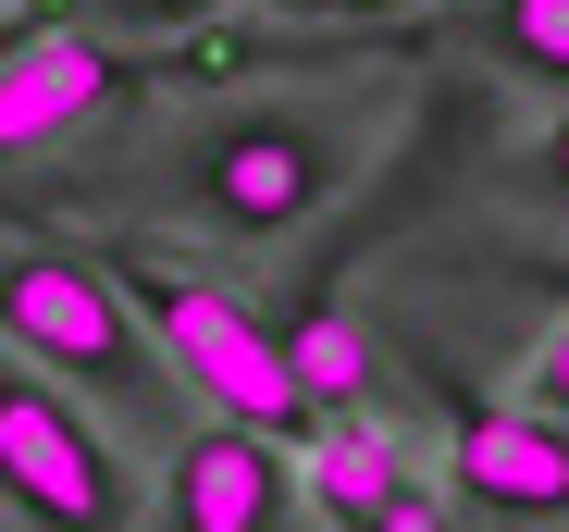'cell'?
Instances as JSON below:
<instances>
[{
	"label": "cell",
	"mask_w": 569,
	"mask_h": 532,
	"mask_svg": "<svg viewBox=\"0 0 569 532\" xmlns=\"http://www.w3.org/2000/svg\"><path fill=\"white\" fill-rule=\"evenodd\" d=\"M532 173H545V199H557V211H569V112H557V124H545V149H532Z\"/></svg>",
	"instance_id": "5bb4252c"
},
{
	"label": "cell",
	"mask_w": 569,
	"mask_h": 532,
	"mask_svg": "<svg viewBox=\"0 0 569 532\" xmlns=\"http://www.w3.org/2000/svg\"><path fill=\"white\" fill-rule=\"evenodd\" d=\"M0 347H26L38 372L112 397V409H149L173 384V360L149 347L124 273L87 260V248H0Z\"/></svg>",
	"instance_id": "6da1fadb"
},
{
	"label": "cell",
	"mask_w": 569,
	"mask_h": 532,
	"mask_svg": "<svg viewBox=\"0 0 569 532\" xmlns=\"http://www.w3.org/2000/svg\"><path fill=\"white\" fill-rule=\"evenodd\" d=\"M112 273H124V298H137V322H149V347L173 360L186 397H211V409H236V421H272V433L310 421L298 372H284V334H272L236 285L186 273V260H161V248H112Z\"/></svg>",
	"instance_id": "7a4b0ae2"
},
{
	"label": "cell",
	"mask_w": 569,
	"mask_h": 532,
	"mask_svg": "<svg viewBox=\"0 0 569 532\" xmlns=\"http://www.w3.org/2000/svg\"><path fill=\"white\" fill-rule=\"evenodd\" d=\"M520 384H532V409H557V421H569V322L532 347V372H520Z\"/></svg>",
	"instance_id": "4fadbf2b"
},
{
	"label": "cell",
	"mask_w": 569,
	"mask_h": 532,
	"mask_svg": "<svg viewBox=\"0 0 569 532\" xmlns=\"http://www.w3.org/2000/svg\"><path fill=\"white\" fill-rule=\"evenodd\" d=\"M446 508L470 520H569V421L557 409H470L446 446Z\"/></svg>",
	"instance_id": "ba28073f"
},
{
	"label": "cell",
	"mask_w": 569,
	"mask_h": 532,
	"mask_svg": "<svg viewBox=\"0 0 569 532\" xmlns=\"http://www.w3.org/2000/svg\"><path fill=\"white\" fill-rule=\"evenodd\" d=\"M470 50L532 74V87H569V0H483L470 13Z\"/></svg>",
	"instance_id": "30bf717a"
},
{
	"label": "cell",
	"mask_w": 569,
	"mask_h": 532,
	"mask_svg": "<svg viewBox=\"0 0 569 532\" xmlns=\"http://www.w3.org/2000/svg\"><path fill=\"white\" fill-rule=\"evenodd\" d=\"M161 62H124L100 26H38V38H0V161H38L74 124H100L124 87H149Z\"/></svg>",
	"instance_id": "5b68a950"
},
{
	"label": "cell",
	"mask_w": 569,
	"mask_h": 532,
	"mask_svg": "<svg viewBox=\"0 0 569 532\" xmlns=\"http://www.w3.org/2000/svg\"><path fill=\"white\" fill-rule=\"evenodd\" d=\"M0 508L50 520V532H124L137 483L112 459V433L62 397V372H38L26 347H0Z\"/></svg>",
	"instance_id": "3957f363"
},
{
	"label": "cell",
	"mask_w": 569,
	"mask_h": 532,
	"mask_svg": "<svg viewBox=\"0 0 569 532\" xmlns=\"http://www.w3.org/2000/svg\"><path fill=\"white\" fill-rule=\"evenodd\" d=\"M335 199V124L310 112H236L186 149V211L223 235H298Z\"/></svg>",
	"instance_id": "277c9868"
},
{
	"label": "cell",
	"mask_w": 569,
	"mask_h": 532,
	"mask_svg": "<svg viewBox=\"0 0 569 532\" xmlns=\"http://www.w3.org/2000/svg\"><path fill=\"white\" fill-rule=\"evenodd\" d=\"M223 0H100V26L112 38H186V26H211Z\"/></svg>",
	"instance_id": "8fae6325"
},
{
	"label": "cell",
	"mask_w": 569,
	"mask_h": 532,
	"mask_svg": "<svg viewBox=\"0 0 569 532\" xmlns=\"http://www.w3.org/2000/svg\"><path fill=\"white\" fill-rule=\"evenodd\" d=\"M298 508L335 520V532H421V520H446V483L371 409H322L310 446H298Z\"/></svg>",
	"instance_id": "8992f818"
},
{
	"label": "cell",
	"mask_w": 569,
	"mask_h": 532,
	"mask_svg": "<svg viewBox=\"0 0 569 532\" xmlns=\"http://www.w3.org/2000/svg\"><path fill=\"white\" fill-rule=\"evenodd\" d=\"M272 26H385V13H409V0H260Z\"/></svg>",
	"instance_id": "7c38bea8"
},
{
	"label": "cell",
	"mask_w": 569,
	"mask_h": 532,
	"mask_svg": "<svg viewBox=\"0 0 569 532\" xmlns=\"http://www.w3.org/2000/svg\"><path fill=\"white\" fill-rule=\"evenodd\" d=\"M284 372H298V397H310V421L322 409H371V384H385V360H371V334L335 310V298H310L298 322H284Z\"/></svg>",
	"instance_id": "9c48e42d"
},
{
	"label": "cell",
	"mask_w": 569,
	"mask_h": 532,
	"mask_svg": "<svg viewBox=\"0 0 569 532\" xmlns=\"http://www.w3.org/2000/svg\"><path fill=\"white\" fill-rule=\"evenodd\" d=\"M161 520L173 532H272V520H298V459H284V433L211 409L173 446V471H161Z\"/></svg>",
	"instance_id": "52a82bcc"
}]
</instances>
